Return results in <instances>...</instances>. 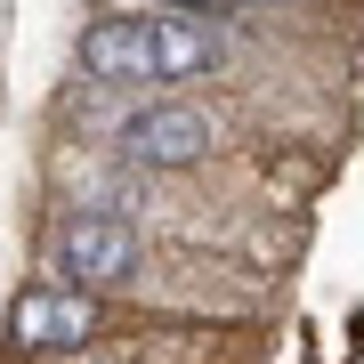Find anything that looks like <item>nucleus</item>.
<instances>
[{
    "instance_id": "nucleus-4",
    "label": "nucleus",
    "mask_w": 364,
    "mask_h": 364,
    "mask_svg": "<svg viewBox=\"0 0 364 364\" xmlns=\"http://www.w3.org/2000/svg\"><path fill=\"white\" fill-rule=\"evenodd\" d=\"M81 81L97 90H162V41H154V16H97L73 49Z\"/></svg>"
},
{
    "instance_id": "nucleus-1",
    "label": "nucleus",
    "mask_w": 364,
    "mask_h": 364,
    "mask_svg": "<svg viewBox=\"0 0 364 364\" xmlns=\"http://www.w3.org/2000/svg\"><path fill=\"white\" fill-rule=\"evenodd\" d=\"M49 267L81 291H122L146 267V235L130 210H65L49 235Z\"/></svg>"
},
{
    "instance_id": "nucleus-2",
    "label": "nucleus",
    "mask_w": 364,
    "mask_h": 364,
    "mask_svg": "<svg viewBox=\"0 0 364 364\" xmlns=\"http://www.w3.org/2000/svg\"><path fill=\"white\" fill-rule=\"evenodd\" d=\"M97 332H105V291H81L65 275L25 284L9 299V340L25 356H81V348H97Z\"/></svg>"
},
{
    "instance_id": "nucleus-6",
    "label": "nucleus",
    "mask_w": 364,
    "mask_h": 364,
    "mask_svg": "<svg viewBox=\"0 0 364 364\" xmlns=\"http://www.w3.org/2000/svg\"><path fill=\"white\" fill-rule=\"evenodd\" d=\"M130 364H138V356H130Z\"/></svg>"
},
{
    "instance_id": "nucleus-5",
    "label": "nucleus",
    "mask_w": 364,
    "mask_h": 364,
    "mask_svg": "<svg viewBox=\"0 0 364 364\" xmlns=\"http://www.w3.org/2000/svg\"><path fill=\"white\" fill-rule=\"evenodd\" d=\"M235 9H243V0H235Z\"/></svg>"
},
{
    "instance_id": "nucleus-3",
    "label": "nucleus",
    "mask_w": 364,
    "mask_h": 364,
    "mask_svg": "<svg viewBox=\"0 0 364 364\" xmlns=\"http://www.w3.org/2000/svg\"><path fill=\"white\" fill-rule=\"evenodd\" d=\"M219 138L227 130H219L210 105L162 97V105H138V114L122 122V162H138V170H195Z\"/></svg>"
}]
</instances>
